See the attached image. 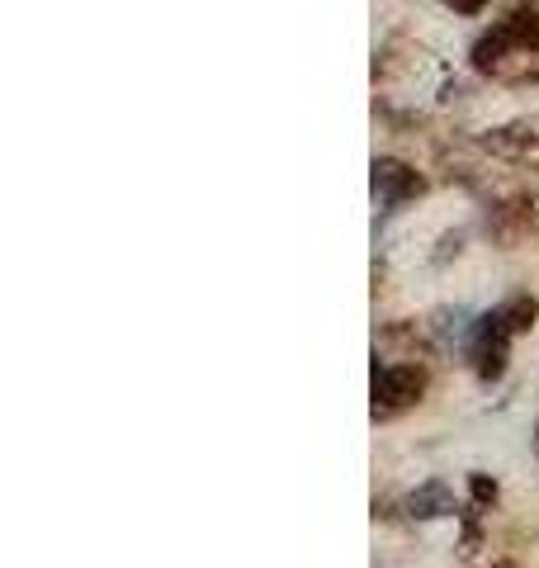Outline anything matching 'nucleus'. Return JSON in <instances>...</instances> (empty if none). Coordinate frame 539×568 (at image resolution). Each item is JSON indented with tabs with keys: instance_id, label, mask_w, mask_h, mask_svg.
Instances as JSON below:
<instances>
[{
	"instance_id": "8",
	"label": "nucleus",
	"mask_w": 539,
	"mask_h": 568,
	"mask_svg": "<svg viewBox=\"0 0 539 568\" xmlns=\"http://www.w3.org/2000/svg\"><path fill=\"white\" fill-rule=\"evenodd\" d=\"M469 488H474V503H478V507H492V503H497V478L474 474V478H469Z\"/></svg>"
},
{
	"instance_id": "3",
	"label": "nucleus",
	"mask_w": 539,
	"mask_h": 568,
	"mask_svg": "<svg viewBox=\"0 0 539 568\" xmlns=\"http://www.w3.org/2000/svg\"><path fill=\"white\" fill-rule=\"evenodd\" d=\"M464 342H469V365H474V375L482 384H492V379L507 375V361H511V342H516V336L501 327L497 313L474 317V327H469Z\"/></svg>"
},
{
	"instance_id": "2",
	"label": "nucleus",
	"mask_w": 539,
	"mask_h": 568,
	"mask_svg": "<svg viewBox=\"0 0 539 568\" xmlns=\"http://www.w3.org/2000/svg\"><path fill=\"white\" fill-rule=\"evenodd\" d=\"M369 413L374 422H388L417 407L426 398V369L421 365H407V361H388V365H374V379H369Z\"/></svg>"
},
{
	"instance_id": "1",
	"label": "nucleus",
	"mask_w": 539,
	"mask_h": 568,
	"mask_svg": "<svg viewBox=\"0 0 539 568\" xmlns=\"http://www.w3.org/2000/svg\"><path fill=\"white\" fill-rule=\"evenodd\" d=\"M469 62L478 77L501 85L539 81V0H516L501 20L474 43Z\"/></svg>"
},
{
	"instance_id": "7",
	"label": "nucleus",
	"mask_w": 539,
	"mask_h": 568,
	"mask_svg": "<svg viewBox=\"0 0 539 568\" xmlns=\"http://www.w3.org/2000/svg\"><path fill=\"white\" fill-rule=\"evenodd\" d=\"M492 313L501 317V327H507L511 336H526L535 327V317H539V298L535 294H511V298H501Z\"/></svg>"
},
{
	"instance_id": "10",
	"label": "nucleus",
	"mask_w": 539,
	"mask_h": 568,
	"mask_svg": "<svg viewBox=\"0 0 539 568\" xmlns=\"http://www.w3.org/2000/svg\"><path fill=\"white\" fill-rule=\"evenodd\" d=\"M535 455H539V422H535Z\"/></svg>"
},
{
	"instance_id": "9",
	"label": "nucleus",
	"mask_w": 539,
	"mask_h": 568,
	"mask_svg": "<svg viewBox=\"0 0 539 568\" xmlns=\"http://www.w3.org/2000/svg\"><path fill=\"white\" fill-rule=\"evenodd\" d=\"M488 6H492V0H445V10H455V14H469V20H474V14H482Z\"/></svg>"
},
{
	"instance_id": "11",
	"label": "nucleus",
	"mask_w": 539,
	"mask_h": 568,
	"mask_svg": "<svg viewBox=\"0 0 539 568\" xmlns=\"http://www.w3.org/2000/svg\"><path fill=\"white\" fill-rule=\"evenodd\" d=\"M497 568H511V564H497Z\"/></svg>"
},
{
	"instance_id": "6",
	"label": "nucleus",
	"mask_w": 539,
	"mask_h": 568,
	"mask_svg": "<svg viewBox=\"0 0 539 568\" xmlns=\"http://www.w3.org/2000/svg\"><path fill=\"white\" fill-rule=\"evenodd\" d=\"M407 517L411 521H440V517H455V493L440 478H430L417 493H407Z\"/></svg>"
},
{
	"instance_id": "4",
	"label": "nucleus",
	"mask_w": 539,
	"mask_h": 568,
	"mask_svg": "<svg viewBox=\"0 0 539 568\" xmlns=\"http://www.w3.org/2000/svg\"><path fill=\"white\" fill-rule=\"evenodd\" d=\"M482 152L507 162L516 171H535L539 175V114H520L511 123H501L482 138Z\"/></svg>"
},
{
	"instance_id": "5",
	"label": "nucleus",
	"mask_w": 539,
	"mask_h": 568,
	"mask_svg": "<svg viewBox=\"0 0 539 568\" xmlns=\"http://www.w3.org/2000/svg\"><path fill=\"white\" fill-rule=\"evenodd\" d=\"M369 185H374V200H379L384 209H403V204H411L426 190V175L417 166L398 162V156H374Z\"/></svg>"
}]
</instances>
